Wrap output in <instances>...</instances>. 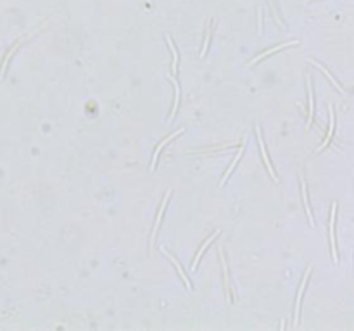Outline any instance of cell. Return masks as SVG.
I'll use <instances>...</instances> for the list:
<instances>
[{
    "instance_id": "1",
    "label": "cell",
    "mask_w": 354,
    "mask_h": 331,
    "mask_svg": "<svg viewBox=\"0 0 354 331\" xmlns=\"http://www.w3.org/2000/svg\"><path fill=\"white\" fill-rule=\"evenodd\" d=\"M256 134H258V143H259V148H261L263 159H265V162H266V168H268V171L272 172V178L275 179V181H279V178H277L275 171H273L272 162H270V159H268V152H266V148H265V141H263V138H261V130H259V126H256Z\"/></svg>"
},
{
    "instance_id": "2",
    "label": "cell",
    "mask_w": 354,
    "mask_h": 331,
    "mask_svg": "<svg viewBox=\"0 0 354 331\" xmlns=\"http://www.w3.org/2000/svg\"><path fill=\"white\" fill-rule=\"evenodd\" d=\"M335 214H337V203H332V214H330V243H332V254H334V261H339L337 255V248H335V237H334V230H335Z\"/></svg>"
},
{
    "instance_id": "3",
    "label": "cell",
    "mask_w": 354,
    "mask_h": 331,
    "mask_svg": "<svg viewBox=\"0 0 354 331\" xmlns=\"http://www.w3.org/2000/svg\"><path fill=\"white\" fill-rule=\"evenodd\" d=\"M310 272H311V269L308 268L306 274L303 276V281H301V288H299V293H297V305H296V314H294V326H297V323H299V309H301V299H303L304 286H306V283H308V278H310Z\"/></svg>"
},
{
    "instance_id": "4",
    "label": "cell",
    "mask_w": 354,
    "mask_h": 331,
    "mask_svg": "<svg viewBox=\"0 0 354 331\" xmlns=\"http://www.w3.org/2000/svg\"><path fill=\"white\" fill-rule=\"evenodd\" d=\"M169 195H171V192H166L165 193V199H162V203H161V209H159V214H158V221H156V224H154V230H152V238L151 240L154 241V238H156V234H158V228H159V223H161V219H162V214H165V207H166V203H168V200H169Z\"/></svg>"
},
{
    "instance_id": "5",
    "label": "cell",
    "mask_w": 354,
    "mask_h": 331,
    "mask_svg": "<svg viewBox=\"0 0 354 331\" xmlns=\"http://www.w3.org/2000/svg\"><path fill=\"white\" fill-rule=\"evenodd\" d=\"M161 252H162V254H165L166 255V257H168L169 259V261H171L173 262V264H175V268L176 269H178V274H180V278H182L183 279V281H185V285H187V288H192V285H190V281H189V278H187V276H185V272H183L182 271V268H180V264H178V262H176V259L175 257H173V255L171 254H169V252L168 250H166V248L165 247H161Z\"/></svg>"
},
{
    "instance_id": "6",
    "label": "cell",
    "mask_w": 354,
    "mask_h": 331,
    "mask_svg": "<svg viewBox=\"0 0 354 331\" xmlns=\"http://www.w3.org/2000/svg\"><path fill=\"white\" fill-rule=\"evenodd\" d=\"M182 133H183V130H178V131H176V133L169 134V137L166 138V140L162 141V143H159V145H158V148H156V152H154V159H152V171H154V169L158 168V155H159V152H161V148L165 147V145L168 143V141H171L173 138H176V137H178V134H182Z\"/></svg>"
},
{
    "instance_id": "7",
    "label": "cell",
    "mask_w": 354,
    "mask_h": 331,
    "mask_svg": "<svg viewBox=\"0 0 354 331\" xmlns=\"http://www.w3.org/2000/svg\"><path fill=\"white\" fill-rule=\"evenodd\" d=\"M296 43H297V41H287V43H280V45H277V47H275V48H272V50L263 52L261 55H258V57L252 59L251 64H256V62H258V61H261V59H265L266 55H272L273 52H280V50H283V48H286V47H290V45H296Z\"/></svg>"
},
{
    "instance_id": "8",
    "label": "cell",
    "mask_w": 354,
    "mask_h": 331,
    "mask_svg": "<svg viewBox=\"0 0 354 331\" xmlns=\"http://www.w3.org/2000/svg\"><path fill=\"white\" fill-rule=\"evenodd\" d=\"M242 154H244V145H239V148H237V155H235V159H234V164H232V166H230V169H228V171H227V174H225V178H223V181H221V185H225V183L228 181V178H230L232 171H234V169H235V166H237V162L241 161Z\"/></svg>"
},
{
    "instance_id": "9",
    "label": "cell",
    "mask_w": 354,
    "mask_h": 331,
    "mask_svg": "<svg viewBox=\"0 0 354 331\" xmlns=\"http://www.w3.org/2000/svg\"><path fill=\"white\" fill-rule=\"evenodd\" d=\"M301 188H303V197H304V205H306V212L310 216V223L315 226V219H313V212H311V207H310V200H308V190H306V181L301 179Z\"/></svg>"
},
{
    "instance_id": "10",
    "label": "cell",
    "mask_w": 354,
    "mask_h": 331,
    "mask_svg": "<svg viewBox=\"0 0 354 331\" xmlns=\"http://www.w3.org/2000/svg\"><path fill=\"white\" fill-rule=\"evenodd\" d=\"M308 93H310V119H308V128L311 126V121H313L315 114V100H313V86H311V78L308 76Z\"/></svg>"
},
{
    "instance_id": "11",
    "label": "cell",
    "mask_w": 354,
    "mask_h": 331,
    "mask_svg": "<svg viewBox=\"0 0 354 331\" xmlns=\"http://www.w3.org/2000/svg\"><path fill=\"white\" fill-rule=\"evenodd\" d=\"M218 234H220V231H216V233L209 234V238H207V240H206V243H204V245H203V248H201V250H199V252H197V255H196V261H194V264H192V269H194V271H196V269H197V264H199V259H201V255H203V254H204V250H206V247H207V245H209V243H211V241H213V240H214V238H216V237H218Z\"/></svg>"
},
{
    "instance_id": "12",
    "label": "cell",
    "mask_w": 354,
    "mask_h": 331,
    "mask_svg": "<svg viewBox=\"0 0 354 331\" xmlns=\"http://www.w3.org/2000/svg\"><path fill=\"white\" fill-rule=\"evenodd\" d=\"M173 81V86H175V103H173V110H171V114H169V117H168V123H171V119L173 117H175V112H176V109H178V97H180V88H178V83H176V79L173 78H169Z\"/></svg>"
},
{
    "instance_id": "13",
    "label": "cell",
    "mask_w": 354,
    "mask_h": 331,
    "mask_svg": "<svg viewBox=\"0 0 354 331\" xmlns=\"http://www.w3.org/2000/svg\"><path fill=\"white\" fill-rule=\"evenodd\" d=\"M220 259H221V262H223V274H225V286H227V292H228V299H230V302H234V297H232V293H230V281H228V269H227V262H225V257H223V252H220Z\"/></svg>"
},
{
    "instance_id": "14",
    "label": "cell",
    "mask_w": 354,
    "mask_h": 331,
    "mask_svg": "<svg viewBox=\"0 0 354 331\" xmlns=\"http://www.w3.org/2000/svg\"><path fill=\"white\" fill-rule=\"evenodd\" d=\"M334 124H335V114H334V109L330 107V128H328V133H327V140L324 141V145L320 147V150H324L325 147H327V143L330 141L332 138V133H334Z\"/></svg>"
},
{
    "instance_id": "15",
    "label": "cell",
    "mask_w": 354,
    "mask_h": 331,
    "mask_svg": "<svg viewBox=\"0 0 354 331\" xmlns=\"http://www.w3.org/2000/svg\"><path fill=\"white\" fill-rule=\"evenodd\" d=\"M168 43H169V48H171V52H173V72H178V52H176V47H175V43H173V40L171 38L168 37Z\"/></svg>"
},
{
    "instance_id": "16",
    "label": "cell",
    "mask_w": 354,
    "mask_h": 331,
    "mask_svg": "<svg viewBox=\"0 0 354 331\" xmlns=\"http://www.w3.org/2000/svg\"><path fill=\"white\" fill-rule=\"evenodd\" d=\"M311 62H313V64H315V66H317V68H318V69H322V71H324V72H325V74H327V76H328V79H330V81H332V83H334V86H335V88H337V90H341V92H344V88H342V86H341V85H339V83H337V81H335V78H334V76H332V74H330V72H328V71H327V68H324V66H320V64H318V62H315V61H311Z\"/></svg>"
}]
</instances>
